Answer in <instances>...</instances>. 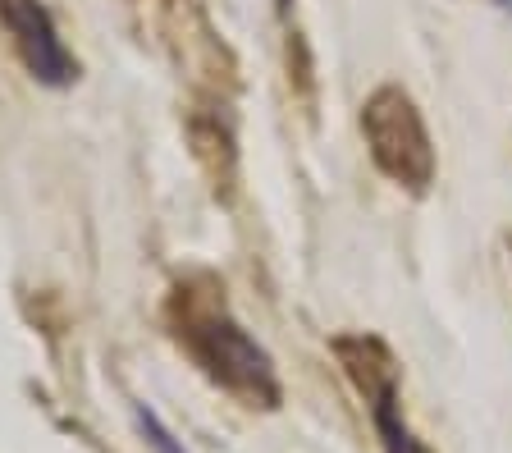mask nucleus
<instances>
[{"instance_id": "1", "label": "nucleus", "mask_w": 512, "mask_h": 453, "mask_svg": "<svg viewBox=\"0 0 512 453\" xmlns=\"http://www.w3.org/2000/svg\"><path fill=\"white\" fill-rule=\"evenodd\" d=\"M174 339L215 385L243 399L247 408H279L284 389L275 376V357L247 335L243 321L224 307V298H215V289L192 293L183 284L174 293Z\"/></svg>"}, {"instance_id": "2", "label": "nucleus", "mask_w": 512, "mask_h": 453, "mask_svg": "<svg viewBox=\"0 0 512 453\" xmlns=\"http://www.w3.org/2000/svg\"><path fill=\"white\" fill-rule=\"evenodd\" d=\"M357 124H362V138L375 170L389 184L403 188V193L426 197L439 174V161H435V138H430L426 115L412 101V92L403 83H380L362 101V119Z\"/></svg>"}, {"instance_id": "3", "label": "nucleus", "mask_w": 512, "mask_h": 453, "mask_svg": "<svg viewBox=\"0 0 512 453\" xmlns=\"http://www.w3.org/2000/svg\"><path fill=\"white\" fill-rule=\"evenodd\" d=\"M334 353L348 367L352 385L362 389V399L371 403L375 417V435H380L384 453H430L426 444L416 440V431L403 421V408H398V362L394 353L371 335H343L334 339Z\"/></svg>"}, {"instance_id": "4", "label": "nucleus", "mask_w": 512, "mask_h": 453, "mask_svg": "<svg viewBox=\"0 0 512 453\" xmlns=\"http://www.w3.org/2000/svg\"><path fill=\"white\" fill-rule=\"evenodd\" d=\"M0 28L10 33V46L32 83L42 87H74L78 83V55L60 37V23L42 0H0Z\"/></svg>"}, {"instance_id": "5", "label": "nucleus", "mask_w": 512, "mask_h": 453, "mask_svg": "<svg viewBox=\"0 0 512 453\" xmlns=\"http://www.w3.org/2000/svg\"><path fill=\"white\" fill-rule=\"evenodd\" d=\"M133 426H138V435L147 440L151 453H188L179 435L165 426V417L156 408H147V403H133Z\"/></svg>"}, {"instance_id": "6", "label": "nucleus", "mask_w": 512, "mask_h": 453, "mask_svg": "<svg viewBox=\"0 0 512 453\" xmlns=\"http://www.w3.org/2000/svg\"><path fill=\"white\" fill-rule=\"evenodd\" d=\"M275 5H279V10H288V0H275Z\"/></svg>"}]
</instances>
